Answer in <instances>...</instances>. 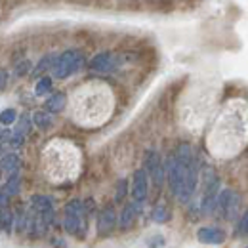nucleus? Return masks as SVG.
I'll return each mask as SVG.
<instances>
[{"instance_id": "obj_1", "label": "nucleus", "mask_w": 248, "mask_h": 248, "mask_svg": "<svg viewBox=\"0 0 248 248\" xmlns=\"http://www.w3.org/2000/svg\"><path fill=\"white\" fill-rule=\"evenodd\" d=\"M82 67H84V56H82V52H78V50H67V52H63L62 56H58V60H56L54 67H52V75H54V78L63 80V78L75 75L77 71H80Z\"/></svg>"}, {"instance_id": "obj_2", "label": "nucleus", "mask_w": 248, "mask_h": 248, "mask_svg": "<svg viewBox=\"0 0 248 248\" xmlns=\"http://www.w3.org/2000/svg\"><path fill=\"white\" fill-rule=\"evenodd\" d=\"M186 172H187V162H182L176 155H170L166 158V180L172 195H180L184 184H186Z\"/></svg>"}, {"instance_id": "obj_3", "label": "nucleus", "mask_w": 248, "mask_h": 248, "mask_svg": "<svg viewBox=\"0 0 248 248\" xmlns=\"http://www.w3.org/2000/svg\"><path fill=\"white\" fill-rule=\"evenodd\" d=\"M145 170H147L149 178L153 180V184L156 187L162 186V182L166 178V166H164L162 158L156 151H147L145 153Z\"/></svg>"}, {"instance_id": "obj_4", "label": "nucleus", "mask_w": 248, "mask_h": 248, "mask_svg": "<svg viewBox=\"0 0 248 248\" xmlns=\"http://www.w3.org/2000/svg\"><path fill=\"white\" fill-rule=\"evenodd\" d=\"M147 191H149V174L145 168H138L132 178V199L134 202L143 204L147 201Z\"/></svg>"}, {"instance_id": "obj_5", "label": "nucleus", "mask_w": 248, "mask_h": 248, "mask_svg": "<svg viewBox=\"0 0 248 248\" xmlns=\"http://www.w3.org/2000/svg\"><path fill=\"white\" fill-rule=\"evenodd\" d=\"M115 65H117V58L113 54L101 52V54L93 56V60L90 62L88 67H90V71H93V73H111L115 69Z\"/></svg>"}, {"instance_id": "obj_6", "label": "nucleus", "mask_w": 248, "mask_h": 248, "mask_svg": "<svg viewBox=\"0 0 248 248\" xmlns=\"http://www.w3.org/2000/svg\"><path fill=\"white\" fill-rule=\"evenodd\" d=\"M117 225V214H115V208L113 206H107L99 212L97 217V233L99 235H109Z\"/></svg>"}, {"instance_id": "obj_7", "label": "nucleus", "mask_w": 248, "mask_h": 248, "mask_svg": "<svg viewBox=\"0 0 248 248\" xmlns=\"http://www.w3.org/2000/svg\"><path fill=\"white\" fill-rule=\"evenodd\" d=\"M197 239L206 245H219L225 241V233L219 227H201L197 231Z\"/></svg>"}, {"instance_id": "obj_8", "label": "nucleus", "mask_w": 248, "mask_h": 248, "mask_svg": "<svg viewBox=\"0 0 248 248\" xmlns=\"http://www.w3.org/2000/svg\"><path fill=\"white\" fill-rule=\"evenodd\" d=\"M65 103H67V95L63 92H56L46 99L44 107H46V111H50L52 115H56V113H62L63 109H65Z\"/></svg>"}, {"instance_id": "obj_9", "label": "nucleus", "mask_w": 248, "mask_h": 248, "mask_svg": "<svg viewBox=\"0 0 248 248\" xmlns=\"http://www.w3.org/2000/svg\"><path fill=\"white\" fill-rule=\"evenodd\" d=\"M140 206H141L140 202H134V204H126V206H124L123 214H121V229H128V227L136 221L138 212L141 210Z\"/></svg>"}, {"instance_id": "obj_10", "label": "nucleus", "mask_w": 248, "mask_h": 248, "mask_svg": "<svg viewBox=\"0 0 248 248\" xmlns=\"http://www.w3.org/2000/svg\"><path fill=\"white\" fill-rule=\"evenodd\" d=\"M31 206L34 212H46V210H54V199L46 197V195H32Z\"/></svg>"}, {"instance_id": "obj_11", "label": "nucleus", "mask_w": 248, "mask_h": 248, "mask_svg": "<svg viewBox=\"0 0 248 248\" xmlns=\"http://www.w3.org/2000/svg\"><path fill=\"white\" fill-rule=\"evenodd\" d=\"M56 56H52V54H48V56H44L38 65L32 69V77H40V75H44L46 71H52V67H54V63H56Z\"/></svg>"}, {"instance_id": "obj_12", "label": "nucleus", "mask_w": 248, "mask_h": 248, "mask_svg": "<svg viewBox=\"0 0 248 248\" xmlns=\"http://www.w3.org/2000/svg\"><path fill=\"white\" fill-rule=\"evenodd\" d=\"M32 124L40 130H48L52 126V113L50 111H36L32 115Z\"/></svg>"}, {"instance_id": "obj_13", "label": "nucleus", "mask_w": 248, "mask_h": 248, "mask_svg": "<svg viewBox=\"0 0 248 248\" xmlns=\"http://www.w3.org/2000/svg\"><path fill=\"white\" fill-rule=\"evenodd\" d=\"M0 168H2L4 172H8V174L16 172V170L19 168V156L16 155V153H8V155H4L2 156V160H0Z\"/></svg>"}, {"instance_id": "obj_14", "label": "nucleus", "mask_w": 248, "mask_h": 248, "mask_svg": "<svg viewBox=\"0 0 248 248\" xmlns=\"http://www.w3.org/2000/svg\"><path fill=\"white\" fill-rule=\"evenodd\" d=\"M14 223H16L14 214H12L8 208H0V231H4V233H12Z\"/></svg>"}, {"instance_id": "obj_15", "label": "nucleus", "mask_w": 248, "mask_h": 248, "mask_svg": "<svg viewBox=\"0 0 248 248\" xmlns=\"http://www.w3.org/2000/svg\"><path fill=\"white\" fill-rule=\"evenodd\" d=\"M65 214L82 217L84 214H86V210H84V202H82V201H78V199H73L71 202H67V204H65Z\"/></svg>"}, {"instance_id": "obj_16", "label": "nucleus", "mask_w": 248, "mask_h": 248, "mask_svg": "<svg viewBox=\"0 0 248 248\" xmlns=\"http://www.w3.org/2000/svg\"><path fill=\"white\" fill-rule=\"evenodd\" d=\"M19 182H21L19 172H17V170H16V172H12V176L8 178V182H6V186H4V191H6L10 197L17 195V193H19Z\"/></svg>"}, {"instance_id": "obj_17", "label": "nucleus", "mask_w": 248, "mask_h": 248, "mask_svg": "<svg viewBox=\"0 0 248 248\" xmlns=\"http://www.w3.org/2000/svg\"><path fill=\"white\" fill-rule=\"evenodd\" d=\"M52 90V77H40V80L34 86V93L36 95H46Z\"/></svg>"}, {"instance_id": "obj_18", "label": "nucleus", "mask_w": 248, "mask_h": 248, "mask_svg": "<svg viewBox=\"0 0 248 248\" xmlns=\"http://www.w3.org/2000/svg\"><path fill=\"white\" fill-rule=\"evenodd\" d=\"M151 217H153V221H156V223H164V221H168L170 219V212H168V208L166 206H155L153 208V214H151Z\"/></svg>"}, {"instance_id": "obj_19", "label": "nucleus", "mask_w": 248, "mask_h": 248, "mask_svg": "<svg viewBox=\"0 0 248 248\" xmlns=\"http://www.w3.org/2000/svg\"><path fill=\"white\" fill-rule=\"evenodd\" d=\"M16 121H17L16 109H4V111L0 113V123L4 124V126H10V124H14Z\"/></svg>"}, {"instance_id": "obj_20", "label": "nucleus", "mask_w": 248, "mask_h": 248, "mask_svg": "<svg viewBox=\"0 0 248 248\" xmlns=\"http://www.w3.org/2000/svg\"><path fill=\"white\" fill-rule=\"evenodd\" d=\"M126 193H128V180H119V184H117V195H115V201L117 202H123V199L126 197Z\"/></svg>"}, {"instance_id": "obj_21", "label": "nucleus", "mask_w": 248, "mask_h": 248, "mask_svg": "<svg viewBox=\"0 0 248 248\" xmlns=\"http://www.w3.org/2000/svg\"><path fill=\"white\" fill-rule=\"evenodd\" d=\"M31 124H32V119H29L27 115H21V121L17 123V130L16 132H19V134H29V130H31Z\"/></svg>"}, {"instance_id": "obj_22", "label": "nucleus", "mask_w": 248, "mask_h": 248, "mask_svg": "<svg viewBox=\"0 0 248 248\" xmlns=\"http://www.w3.org/2000/svg\"><path fill=\"white\" fill-rule=\"evenodd\" d=\"M237 235H247L248 237V210L243 214V217L237 223Z\"/></svg>"}, {"instance_id": "obj_23", "label": "nucleus", "mask_w": 248, "mask_h": 248, "mask_svg": "<svg viewBox=\"0 0 248 248\" xmlns=\"http://www.w3.org/2000/svg\"><path fill=\"white\" fill-rule=\"evenodd\" d=\"M23 141H25V134H19V132H14V136H12V140L8 141L14 149H17V147H21L23 145Z\"/></svg>"}, {"instance_id": "obj_24", "label": "nucleus", "mask_w": 248, "mask_h": 248, "mask_svg": "<svg viewBox=\"0 0 248 248\" xmlns=\"http://www.w3.org/2000/svg\"><path fill=\"white\" fill-rule=\"evenodd\" d=\"M27 71H31V63L27 62V60L16 65V75H17V77H23V75H27Z\"/></svg>"}, {"instance_id": "obj_25", "label": "nucleus", "mask_w": 248, "mask_h": 248, "mask_svg": "<svg viewBox=\"0 0 248 248\" xmlns=\"http://www.w3.org/2000/svg\"><path fill=\"white\" fill-rule=\"evenodd\" d=\"M12 136H14V132L12 130H0V143H8L10 140H12Z\"/></svg>"}, {"instance_id": "obj_26", "label": "nucleus", "mask_w": 248, "mask_h": 248, "mask_svg": "<svg viewBox=\"0 0 248 248\" xmlns=\"http://www.w3.org/2000/svg\"><path fill=\"white\" fill-rule=\"evenodd\" d=\"M147 245H149V247H156V245L162 247V245H164V239H162V237H153L151 241H147Z\"/></svg>"}, {"instance_id": "obj_27", "label": "nucleus", "mask_w": 248, "mask_h": 248, "mask_svg": "<svg viewBox=\"0 0 248 248\" xmlns=\"http://www.w3.org/2000/svg\"><path fill=\"white\" fill-rule=\"evenodd\" d=\"M6 82H8V75H6V71H0V90L6 86Z\"/></svg>"}]
</instances>
